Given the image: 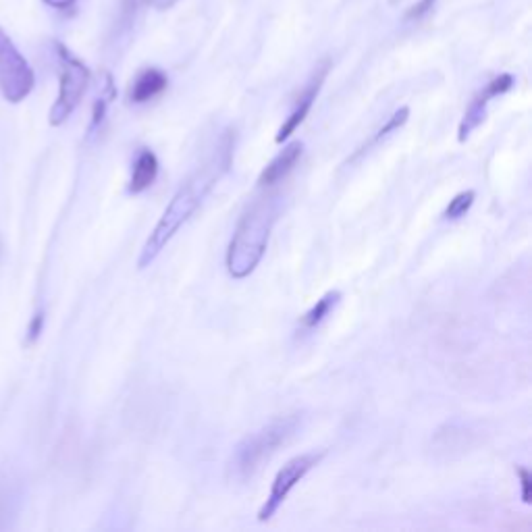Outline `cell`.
Segmentation results:
<instances>
[{
	"mask_svg": "<svg viewBox=\"0 0 532 532\" xmlns=\"http://www.w3.org/2000/svg\"><path fill=\"white\" fill-rule=\"evenodd\" d=\"M325 456V451H310V454H302V456H296L294 460H289L275 476V481H273V489H271V495L269 499L264 501V505L260 508L258 512V520L260 522H269L277 510L281 508V503L287 499V495L291 493V489H294L302 478L323 460Z\"/></svg>",
	"mask_w": 532,
	"mask_h": 532,
	"instance_id": "8992f818",
	"label": "cell"
},
{
	"mask_svg": "<svg viewBox=\"0 0 532 532\" xmlns=\"http://www.w3.org/2000/svg\"><path fill=\"white\" fill-rule=\"evenodd\" d=\"M281 198L269 196L256 200L239 219L227 250V271L233 279H246L254 273L269 246L271 231L279 219Z\"/></svg>",
	"mask_w": 532,
	"mask_h": 532,
	"instance_id": "7a4b0ae2",
	"label": "cell"
},
{
	"mask_svg": "<svg viewBox=\"0 0 532 532\" xmlns=\"http://www.w3.org/2000/svg\"><path fill=\"white\" fill-rule=\"evenodd\" d=\"M518 474H520V483H522V501L530 503L532 501V489H530L532 487V476H530V472L526 468H520Z\"/></svg>",
	"mask_w": 532,
	"mask_h": 532,
	"instance_id": "2e32d148",
	"label": "cell"
},
{
	"mask_svg": "<svg viewBox=\"0 0 532 532\" xmlns=\"http://www.w3.org/2000/svg\"><path fill=\"white\" fill-rule=\"evenodd\" d=\"M437 0H420V3H416L408 13H406V19L408 21H414V19H420L427 13H431V9L435 7Z\"/></svg>",
	"mask_w": 532,
	"mask_h": 532,
	"instance_id": "9a60e30c",
	"label": "cell"
},
{
	"mask_svg": "<svg viewBox=\"0 0 532 532\" xmlns=\"http://www.w3.org/2000/svg\"><path fill=\"white\" fill-rule=\"evenodd\" d=\"M302 150H304V144L302 142H291V144H287L273 158V161L264 167V171L260 173V177H258V185H260V188H269V185H275L281 179H285L289 175V171L298 165L300 156H302Z\"/></svg>",
	"mask_w": 532,
	"mask_h": 532,
	"instance_id": "9c48e42d",
	"label": "cell"
},
{
	"mask_svg": "<svg viewBox=\"0 0 532 532\" xmlns=\"http://www.w3.org/2000/svg\"><path fill=\"white\" fill-rule=\"evenodd\" d=\"M233 146H235V136L231 131H227L206 161L181 183V188L177 190L171 204L163 212L161 221L156 223L154 231L146 239L138 260L140 269H146V266H150L156 260V256L161 254L165 246L175 237L179 227L194 215L200 204L204 202V198L229 171L233 163Z\"/></svg>",
	"mask_w": 532,
	"mask_h": 532,
	"instance_id": "6da1fadb",
	"label": "cell"
},
{
	"mask_svg": "<svg viewBox=\"0 0 532 532\" xmlns=\"http://www.w3.org/2000/svg\"><path fill=\"white\" fill-rule=\"evenodd\" d=\"M408 117H410V109H408V106H402V109H399V111H395L393 115H391V119L385 123V127H381L379 131H377V136L375 138H372L370 142H368V146H364L358 154H362L366 148H370V146H375V144H379L381 140H385L387 136H391V133L393 131H397L399 127H404L406 125V121H408Z\"/></svg>",
	"mask_w": 532,
	"mask_h": 532,
	"instance_id": "4fadbf2b",
	"label": "cell"
},
{
	"mask_svg": "<svg viewBox=\"0 0 532 532\" xmlns=\"http://www.w3.org/2000/svg\"><path fill=\"white\" fill-rule=\"evenodd\" d=\"M44 3L52 9H59V11H67L75 5V0H44Z\"/></svg>",
	"mask_w": 532,
	"mask_h": 532,
	"instance_id": "ac0fdd59",
	"label": "cell"
},
{
	"mask_svg": "<svg viewBox=\"0 0 532 532\" xmlns=\"http://www.w3.org/2000/svg\"><path fill=\"white\" fill-rule=\"evenodd\" d=\"M341 294L339 291H329V294H325L321 300H318L304 316H302V327L306 329H314L321 325L325 318L331 314V310L335 308V304L339 302Z\"/></svg>",
	"mask_w": 532,
	"mask_h": 532,
	"instance_id": "7c38bea8",
	"label": "cell"
},
{
	"mask_svg": "<svg viewBox=\"0 0 532 532\" xmlns=\"http://www.w3.org/2000/svg\"><path fill=\"white\" fill-rule=\"evenodd\" d=\"M42 327H44V314H42V312H38V314L32 318L30 329H28V341H30V343H34V341L40 337V333H42Z\"/></svg>",
	"mask_w": 532,
	"mask_h": 532,
	"instance_id": "e0dca14e",
	"label": "cell"
},
{
	"mask_svg": "<svg viewBox=\"0 0 532 532\" xmlns=\"http://www.w3.org/2000/svg\"><path fill=\"white\" fill-rule=\"evenodd\" d=\"M327 73H329V63L325 61L321 67H318L314 71V75H312V79L308 82V86L300 94V98H298V102L294 106V111H291V115L287 117V121L281 125V129L277 133V138H275L277 144H283L285 140H289L291 133H294L304 123V119L308 117V113L312 109V104H314L318 92H321V88H323V82H325Z\"/></svg>",
	"mask_w": 532,
	"mask_h": 532,
	"instance_id": "ba28073f",
	"label": "cell"
},
{
	"mask_svg": "<svg viewBox=\"0 0 532 532\" xmlns=\"http://www.w3.org/2000/svg\"><path fill=\"white\" fill-rule=\"evenodd\" d=\"M57 55L61 61V86L57 102L52 104L48 117L52 127L63 125L73 115L90 84V69L75 55H71L67 46L57 44Z\"/></svg>",
	"mask_w": 532,
	"mask_h": 532,
	"instance_id": "277c9868",
	"label": "cell"
},
{
	"mask_svg": "<svg viewBox=\"0 0 532 532\" xmlns=\"http://www.w3.org/2000/svg\"><path fill=\"white\" fill-rule=\"evenodd\" d=\"M34 84V69L17 50L9 34L0 28V94L17 104L32 94Z\"/></svg>",
	"mask_w": 532,
	"mask_h": 532,
	"instance_id": "5b68a950",
	"label": "cell"
},
{
	"mask_svg": "<svg viewBox=\"0 0 532 532\" xmlns=\"http://www.w3.org/2000/svg\"><path fill=\"white\" fill-rule=\"evenodd\" d=\"M514 88V77L510 73H501L499 77H495L493 82L485 88L478 92L474 96V100L470 102V106L466 109L462 121H460V127H458V140L460 142H466L470 136H472V131L481 125L487 117V106L491 102V98H497L505 92H510Z\"/></svg>",
	"mask_w": 532,
	"mask_h": 532,
	"instance_id": "52a82bcc",
	"label": "cell"
},
{
	"mask_svg": "<svg viewBox=\"0 0 532 532\" xmlns=\"http://www.w3.org/2000/svg\"><path fill=\"white\" fill-rule=\"evenodd\" d=\"M167 84H169V79L161 69H144L136 77V82L131 84L129 98H131V102L144 104V102L156 98L158 94H163L167 90Z\"/></svg>",
	"mask_w": 532,
	"mask_h": 532,
	"instance_id": "30bf717a",
	"label": "cell"
},
{
	"mask_svg": "<svg viewBox=\"0 0 532 532\" xmlns=\"http://www.w3.org/2000/svg\"><path fill=\"white\" fill-rule=\"evenodd\" d=\"M300 422V414L279 416L266 424V427H262L258 433L239 443L231 458V472L237 481H248V478H252L264 462H269L277 454L279 447H283L298 433Z\"/></svg>",
	"mask_w": 532,
	"mask_h": 532,
	"instance_id": "3957f363",
	"label": "cell"
},
{
	"mask_svg": "<svg viewBox=\"0 0 532 532\" xmlns=\"http://www.w3.org/2000/svg\"><path fill=\"white\" fill-rule=\"evenodd\" d=\"M474 198H476V194H474L472 190L458 194L454 200L449 202V206L445 208V219H449V221H456V219L464 217L466 212L472 208V204H474Z\"/></svg>",
	"mask_w": 532,
	"mask_h": 532,
	"instance_id": "5bb4252c",
	"label": "cell"
},
{
	"mask_svg": "<svg viewBox=\"0 0 532 532\" xmlns=\"http://www.w3.org/2000/svg\"><path fill=\"white\" fill-rule=\"evenodd\" d=\"M144 3L152 5L154 9H161V11H165V9H171V7L177 3V0H144Z\"/></svg>",
	"mask_w": 532,
	"mask_h": 532,
	"instance_id": "d6986e66",
	"label": "cell"
},
{
	"mask_svg": "<svg viewBox=\"0 0 532 532\" xmlns=\"http://www.w3.org/2000/svg\"><path fill=\"white\" fill-rule=\"evenodd\" d=\"M158 175V158L150 150H142L133 163L131 179H129V194H142L156 181Z\"/></svg>",
	"mask_w": 532,
	"mask_h": 532,
	"instance_id": "8fae6325",
	"label": "cell"
}]
</instances>
